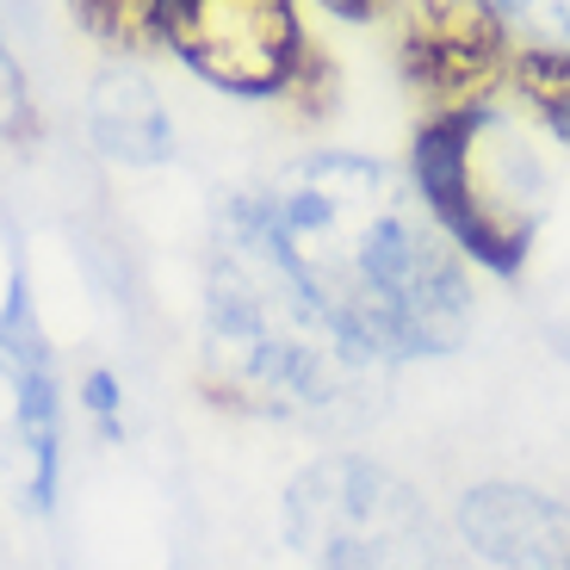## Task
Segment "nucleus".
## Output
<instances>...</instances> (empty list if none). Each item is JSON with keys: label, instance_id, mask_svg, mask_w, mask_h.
<instances>
[{"label": "nucleus", "instance_id": "2", "mask_svg": "<svg viewBox=\"0 0 570 570\" xmlns=\"http://www.w3.org/2000/svg\"><path fill=\"white\" fill-rule=\"evenodd\" d=\"M205 323H212V354L224 360L229 385H243L261 410L316 428H342L379 410L385 372L335 342V328L285 279L243 199L217 224Z\"/></svg>", "mask_w": 570, "mask_h": 570}, {"label": "nucleus", "instance_id": "6", "mask_svg": "<svg viewBox=\"0 0 570 570\" xmlns=\"http://www.w3.org/2000/svg\"><path fill=\"white\" fill-rule=\"evenodd\" d=\"M397 62L428 112L490 106L514 69V38L497 0H403Z\"/></svg>", "mask_w": 570, "mask_h": 570}, {"label": "nucleus", "instance_id": "11", "mask_svg": "<svg viewBox=\"0 0 570 570\" xmlns=\"http://www.w3.org/2000/svg\"><path fill=\"white\" fill-rule=\"evenodd\" d=\"M75 13L94 38H106L112 50H149L161 43V19L168 0H75Z\"/></svg>", "mask_w": 570, "mask_h": 570}, {"label": "nucleus", "instance_id": "7", "mask_svg": "<svg viewBox=\"0 0 570 570\" xmlns=\"http://www.w3.org/2000/svg\"><path fill=\"white\" fill-rule=\"evenodd\" d=\"M0 379L13 391V428L31 459L26 490L38 509H50L57 471H62V385H57V360L43 347V328L31 316L26 292H13L7 311H0Z\"/></svg>", "mask_w": 570, "mask_h": 570}, {"label": "nucleus", "instance_id": "4", "mask_svg": "<svg viewBox=\"0 0 570 570\" xmlns=\"http://www.w3.org/2000/svg\"><path fill=\"white\" fill-rule=\"evenodd\" d=\"M285 533L316 570H453L441 521L397 471L360 453L316 459L285 490Z\"/></svg>", "mask_w": 570, "mask_h": 570}, {"label": "nucleus", "instance_id": "3", "mask_svg": "<svg viewBox=\"0 0 570 570\" xmlns=\"http://www.w3.org/2000/svg\"><path fill=\"white\" fill-rule=\"evenodd\" d=\"M410 186L441 236L484 273H521L552 199L533 137L497 106L428 112L410 137Z\"/></svg>", "mask_w": 570, "mask_h": 570}, {"label": "nucleus", "instance_id": "5", "mask_svg": "<svg viewBox=\"0 0 570 570\" xmlns=\"http://www.w3.org/2000/svg\"><path fill=\"white\" fill-rule=\"evenodd\" d=\"M161 43L199 81L243 94V100L285 94L292 69L311 50L298 26V0H168Z\"/></svg>", "mask_w": 570, "mask_h": 570}, {"label": "nucleus", "instance_id": "13", "mask_svg": "<svg viewBox=\"0 0 570 570\" xmlns=\"http://www.w3.org/2000/svg\"><path fill=\"white\" fill-rule=\"evenodd\" d=\"M279 100H292L304 118H323L328 106H335V62H328L323 50H316V43L304 50V62L292 69V81H285Z\"/></svg>", "mask_w": 570, "mask_h": 570}, {"label": "nucleus", "instance_id": "15", "mask_svg": "<svg viewBox=\"0 0 570 570\" xmlns=\"http://www.w3.org/2000/svg\"><path fill=\"white\" fill-rule=\"evenodd\" d=\"M335 19H354V26H372V19H385L397 0H323Z\"/></svg>", "mask_w": 570, "mask_h": 570}, {"label": "nucleus", "instance_id": "10", "mask_svg": "<svg viewBox=\"0 0 570 570\" xmlns=\"http://www.w3.org/2000/svg\"><path fill=\"white\" fill-rule=\"evenodd\" d=\"M509 81H514V94H521V106L570 149V50H552V43L514 50Z\"/></svg>", "mask_w": 570, "mask_h": 570}, {"label": "nucleus", "instance_id": "8", "mask_svg": "<svg viewBox=\"0 0 570 570\" xmlns=\"http://www.w3.org/2000/svg\"><path fill=\"white\" fill-rule=\"evenodd\" d=\"M459 540L502 570H570V509L528 484H478L459 502Z\"/></svg>", "mask_w": 570, "mask_h": 570}, {"label": "nucleus", "instance_id": "1", "mask_svg": "<svg viewBox=\"0 0 570 570\" xmlns=\"http://www.w3.org/2000/svg\"><path fill=\"white\" fill-rule=\"evenodd\" d=\"M248 217L335 342L366 366L446 354L471 328L459 248L397 168L323 149L248 193Z\"/></svg>", "mask_w": 570, "mask_h": 570}, {"label": "nucleus", "instance_id": "14", "mask_svg": "<svg viewBox=\"0 0 570 570\" xmlns=\"http://www.w3.org/2000/svg\"><path fill=\"white\" fill-rule=\"evenodd\" d=\"M0 137H31V94L7 43H0Z\"/></svg>", "mask_w": 570, "mask_h": 570}, {"label": "nucleus", "instance_id": "12", "mask_svg": "<svg viewBox=\"0 0 570 570\" xmlns=\"http://www.w3.org/2000/svg\"><path fill=\"white\" fill-rule=\"evenodd\" d=\"M497 13L509 19V31L521 26L533 43L570 50V0H497Z\"/></svg>", "mask_w": 570, "mask_h": 570}, {"label": "nucleus", "instance_id": "9", "mask_svg": "<svg viewBox=\"0 0 570 570\" xmlns=\"http://www.w3.org/2000/svg\"><path fill=\"white\" fill-rule=\"evenodd\" d=\"M87 130L112 161L125 168H156L174 149V125L168 106L137 69H106L94 81V100H87Z\"/></svg>", "mask_w": 570, "mask_h": 570}]
</instances>
